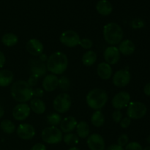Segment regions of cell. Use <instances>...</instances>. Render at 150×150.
Segmentation results:
<instances>
[{
    "mask_svg": "<svg viewBox=\"0 0 150 150\" xmlns=\"http://www.w3.org/2000/svg\"><path fill=\"white\" fill-rule=\"evenodd\" d=\"M10 93L13 99L20 103H26L33 98V89L26 81H17L13 83Z\"/></svg>",
    "mask_w": 150,
    "mask_h": 150,
    "instance_id": "cell-1",
    "label": "cell"
},
{
    "mask_svg": "<svg viewBox=\"0 0 150 150\" xmlns=\"http://www.w3.org/2000/svg\"><path fill=\"white\" fill-rule=\"evenodd\" d=\"M68 67L67 55L61 51L54 52L48 58L46 63L47 70L54 75H62Z\"/></svg>",
    "mask_w": 150,
    "mask_h": 150,
    "instance_id": "cell-2",
    "label": "cell"
},
{
    "mask_svg": "<svg viewBox=\"0 0 150 150\" xmlns=\"http://www.w3.org/2000/svg\"><path fill=\"white\" fill-rule=\"evenodd\" d=\"M86 101L89 108L98 111L105 105L108 101V95L103 89H93L86 95Z\"/></svg>",
    "mask_w": 150,
    "mask_h": 150,
    "instance_id": "cell-3",
    "label": "cell"
},
{
    "mask_svg": "<svg viewBox=\"0 0 150 150\" xmlns=\"http://www.w3.org/2000/svg\"><path fill=\"white\" fill-rule=\"evenodd\" d=\"M103 38L109 45L120 44L123 38V31L117 23L111 22L105 24L103 27Z\"/></svg>",
    "mask_w": 150,
    "mask_h": 150,
    "instance_id": "cell-4",
    "label": "cell"
},
{
    "mask_svg": "<svg viewBox=\"0 0 150 150\" xmlns=\"http://www.w3.org/2000/svg\"><path fill=\"white\" fill-rule=\"evenodd\" d=\"M41 137L48 144H57L62 141V132L56 126H50L42 130Z\"/></svg>",
    "mask_w": 150,
    "mask_h": 150,
    "instance_id": "cell-5",
    "label": "cell"
},
{
    "mask_svg": "<svg viewBox=\"0 0 150 150\" xmlns=\"http://www.w3.org/2000/svg\"><path fill=\"white\" fill-rule=\"evenodd\" d=\"M71 98L67 93H61L58 95L53 102L54 110L61 114H64L68 111L71 107Z\"/></svg>",
    "mask_w": 150,
    "mask_h": 150,
    "instance_id": "cell-6",
    "label": "cell"
},
{
    "mask_svg": "<svg viewBox=\"0 0 150 150\" xmlns=\"http://www.w3.org/2000/svg\"><path fill=\"white\" fill-rule=\"evenodd\" d=\"M147 108L142 102H131L129 103L127 110V115L133 120H139L146 115Z\"/></svg>",
    "mask_w": 150,
    "mask_h": 150,
    "instance_id": "cell-7",
    "label": "cell"
},
{
    "mask_svg": "<svg viewBox=\"0 0 150 150\" xmlns=\"http://www.w3.org/2000/svg\"><path fill=\"white\" fill-rule=\"evenodd\" d=\"M80 40L79 34L73 30H67L62 32L59 38L61 43L68 48H74L79 45Z\"/></svg>",
    "mask_w": 150,
    "mask_h": 150,
    "instance_id": "cell-8",
    "label": "cell"
},
{
    "mask_svg": "<svg viewBox=\"0 0 150 150\" xmlns=\"http://www.w3.org/2000/svg\"><path fill=\"white\" fill-rule=\"evenodd\" d=\"M130 79L131 75L130 72L125 69H122L114 73L113 76V83L117 87H125L130 83Z\"/></svg>",
    "mask_w": 150,
    "mask_h": 150,
    "instance_id": "cell-9",
    "label": "cell"
},
{
    "mask_svg": "<svg viewBox=\"0 0 150 150\" xmlns=\"http://www.w3.org/2000/svg\"><path fill=\"white\" fill-rule=\"evenodd\" d=\"M130 101V95L128 92H120L116 94L112 98L111 105L116 110H121L129 105Z\"/></svg>",
    "mask_w": 150,
    "mask_h": 150,
    "instance_id": "cell-10",
    "label": "cell"
},
{
    "mask_svg": "<svg viewBox=\"0 0 150 150\" xmlns=\"http://www.w3.org/2000/svg\"><path fill=\"white\" fill-rule=\"evenodd\" d=\"M30 107L26 103H19L13 110V117L17 121H23L28 118L30 114Z\"/></svg>",
    "mask_w": 150,
    "mask_h": 150,
    "instance_id": "cell-11",
    "label": "cell"
},
{
    "mask_svg": "<svg viewBox=\"0 0 150 150\" xmlns=\"http://www.w3.org/2000/svg\"><path fill=\"white\" fill-rule=\"evenodd\" d=\"M29 70L31 75L38 78L43 77L47 72L46 64L40 59H32L29 62Z\"/></svg>",
    "mask_w": 150,
    "mask_h": 150,
    "instance_id": "cell-12",
    "label": "cell"
},
{
    "mask_svg": "<svg viewBox=\"0 0 150 150\" xmlns=\"http://www.w3.org/2000/svg\"><path fill=\"white\" fill-rule=\"evenodd\" d=\"M90 150H105V141L102 136L98 133H93L88 136L86 141Z\"/></svg>",
    "mask_w": 150,
    "mask_h": 150,
    "instance_id": "cell-13",
    "label": "cell"
},
{
    "mask_svg": "<svg viewBox=\"0 0 150 150\" xmlns=\"http://www.w3.org/2000/svg\"><path fill=\"white\" fill-rule=\"evenodd\" d=\"M16 133L23 140H30L35 136V129L30 124H21L16 130Z\"/></svg>",
    "mask_w": 150,
    "mask_h": 150,
    "instance_id": "cell-14",
    "label": "cell"
},
{
    "mask_svg": "<svg viewBox=\"0 0 150 150\" xmlns=\"http://www.w3.org/2000/svg\"><path fill=\"white\" fill-rule=\"evenodd\" d=\"M104 59L105 62L110 65L116 64L120 59V53L118 48L116 46H108L104 51Z\"/></svg>",
    "mask_w": 150,
    "mask_h": 150,
    "instance_id": "cell-15",
    "label": "cell"
},
{
    "mask_svg": "<svg viewBox=\"0 0 150 150\" xmlns=\"http://www.w3.org/2000/svg\"><path fill=\"white\" fill-rule=\"evenodd\" d=\"M26 51L32 56L38 57L43 53V44L38 39L32 38L26 42Z\"/></svg>",
    "mask_w": 150,
    "mask_h": 150,
    "instance_id": "cell-16",
    "label": "cell"
},
{
    "mask_svg": "<svg viewBox=\"0 0 150 150\" xmlns=\"http://www.w3.org/2000/svg\"><path fill=\"white\" fill-rule=\"evenodd\" d=\"M59 84V79L56 75L49 74L44 77L42 81V87L46 92H51L57 89Z\"/></svg>",
    "mask_w": 150,
    "mask_h": 150,
    "instance_id": "cell-17",
    "label": "cell"
},
{
    "mask_svg": "<svg viewBox=\"0 0 150 150\" xmlns=\"http://www.w3.org/2000/svg\"><path fill=\"white\" fill-rule=\"evenodd\" d=\"M78 122L76 118L72 116H68L63 120H62L60 123V128L61 131L63 133H69L76 129Z\"/></svg>",
    "mask_w": 150,
    "mask_h": 150,
    "instance_id": "cell-18",
    "label": "cell"
},
{
    "mask_svg": "<svg viewBox=\"0 0 150 150\" xmlns=\"http://www.w3.org/2000/svg\"><path fill=\"white\" fill-rule=\"evenodd\" d=\"M97 73L103 80H108L112 76V68L108 63L101 62L98 65Z\"/></svg>",
    "mask_w": 150,
    "mask_h": 150,
    "instance_id": "cell-19",
    "label": "cell"
},
{
    "mask_svg": "<svg viewBox=\"0 0 150 150\" xmlns=\"http://www.w3.org/2000/svg\"><path fill=\"white\" fill-rule=\"evenodd\" d=\"M120 54L125 56L131 55L136 50V45L130 40H125L121 41L118 47Z\"/></svg>",
    "mask_w": 150,
    "mask_h": 150,
    "instance_id": "cell-20",
    "label": "cell"
},
{
    "mask_svg": "<svg viewBox=\"0 0 150 150\" xmlns=\"http://www.w3.org/2000/svg\"><path fill=\"white\" fill-rule=\"evenodd\" d=\"M96 10L101 16H108L112 12V4L108 0H100L96 4Z\"/></svg>",
    "mask_w": 150,
    "mask_h": 150,
    "instance_id": "cell-21",
    "label": "cell"
},
{
    "mask_svg": "<svg viewBox=\"0 0 150 150\" xmlns=\"http://www.w3.org/2000/svg\"><path fill=\"white\" fill-rule=\"evenodd\" d=\"M30 109L37 114H42L45 112L46 106L43 101L40 98H32L30 102Z\"/></svg>",
    "mask_w": 150,
    "mask_h": 150,
    "instance_id": "cell-22",
    "label": "cell"
},
{
    "mask_svg": "<svg viewBox=\"0 0 150 150\" xmlns=\"http://www.w3.org/2000/svg\"><path fill=\"white\" fill-rule=\"evenodd\" d=\"M14 75L13 72L9 70H0V86L6 87L10 85L13 81Z\"/></svg>",
    "mask_w": 150,
    "mask_h": 150,
    "instance_id": "cell-23",
    "label": "cell"
},
{
    "mask_svg": "<svg viewBox=\"0 0 150 150\" xmlns=\"http://www.w3.org/2000/svg\"><path fill=\"white\" fill-rule=\"evenodd\" d=\"M76 133L79 138L81 139H86L89 136L90 133V129L89 126L86 122L81 121L76 125Z\"/></svg>",
    "mask_w": 150,
    "mask_h": 150,
    "instance_id": "cell-24",
    "label": "cell"
},
{
    "mask_svg": "<svg viewBox=\"0 0 150 150\" xmlns=\"http://www.w3.org/2000/svg\"><path fill=\"white\" fill-rule=\"evenodd\" d=\"M82 63L86 67L92 66L97 61V54L93 51H88L82 57Z\"/></svg>",
    "mask_w": 150,
    "mask_h": 150,
    "instance_id": "cell-25",
    "label": "cell"
},
{
    "mask_svg": "<svg viewBox=\"0 0 150 150\" xmlns=\"http://www.w3.org/2000/svg\"><path fill=\"white\" fill-rule=\"evenodd\" d=\"M1 42L5 46L13 47L18 42V38L13 33H6L1 38Z\"/></svg>",
    "mask_w": 150,
    "mask_h": 150,
    "instance_id": "cell-26",
    "label": "cell"
},
{
    "mask_svg": "<svg viewBox=\"0 0 150 150\" xmlns=\"http://www.w3.org/2000/svg\"><path fill=\"white\" fill-rule=\"evenodd\" d=\"M91 122L96 127H100L103 125L105 122V117L102 111L100 110L95 111L91 117Z\"/></svg>",
    "mask_w": 150,
    "mask_h": 150,
    "instance_id": "cell-27",
    "label": "cell"
},
{
    "mask_svg": "<svg viewBox=\"0 0 150 150\" xmlns=\"http://www.w3.org/2000/svg\"><path fill=\"white\" fill-rule=\"evenodd\" d=\"M0 127L7 134H12L16 131V125L11 120H2L0 123Z\"/></svg>",
    "mask_w": 150,
    "mask_h": 150,
    "instance_id": "cell-28",
    "label": "cell"
},
{
    "mask_svg": "<svg viewBox=\"0 0 150 150\" xmlns=\"http://www.w3.org/2000/svg\"><path fill=\"white\" fill-rule=\"evenodd\" d=\"M63 141L67 145L70 146H75L79 142V138L77 135L74 133H67L63 137Z\"/></svg>",
    "mask_w": 150,
    "mask_h": 150,
    "instance_id": "cell-29",
    "label": "cell"
},
{
    "mask_svg": "<svg viewBox=\"0 0 150 150\" xmlns=\"http://www.w3.org/2000/svg\"><path fill=\"white\" fill-rule=\"evenodd\" d=\"M62 117L61 116L57 113H53V114H49L47 117V122L48 124L51 125V126L58 125L59 124L61 123Z\"/></svg>",
    "mask_w": 150,
    "mask_h": 150,
    "instance_id": "cell-30",
    "label": "cell"
},
{
    "mask_svg": "<svg viewBox=\"0 0 150 150\" xmlns=\"http://www.w3.org/2000/svg\"><path fill=\"white\" fill-rule=\"evenodd\" d=\"M58 86H59L60 89L63 91H67L70 89V81L68 78L66 76H62L59 79V84Z\"/></svg>",
    "mask_w": 150,
    "mask_h": 150,
    "instance_id": "cell-31",
    "label": "cell"
},
{
    "mask_svg": "<svg viewBox=\"0 0 150 150\" xmlns=\"http://www.w3.org/2000/svg\"><path fill=\"white\" fill-rule=\"evenodd\" d=\"M79 45L84 49H90L93 46V42L89 38H82L80 40Z\"/></svg>",
    "mask_w": 150,
    "mask_h": 150,
    "instance_id": "cell-32",
    "label": "cell"
},
{
    "mask_svg": "<svg viewBox=\"0 0 150 150\" xmlns=\"http://www.w3.org/2000/svg\"><path fill=\"white\" fill-rule=\"evenodd\" d=\"M125 150H143V149L140 144L136 142H133L126 145Z\"/></svg>",
    "mask_w": 150,
    "mask_h": 150,
    "instance_id": "cell-33",
    "label": "cell"
},
{
    "mask_svg": "<svg viewBox=\"0 0 150 150\" xmlns=\"http://www.w3.org/2000/svg\"><path fill=\"white\" fill-rule=\"evenodd\" d=\"M128 142L129 138L128 136H127V135L122 134L121 136L118 138V139H117V144H118L119 146L123 147V146H125L126 145L128 144Z\"/></svg>",
    "mask_w": 150,
    "mask_h": 150,
    "instance_id": "cell-34",
    "label": "cell"
},
{
    "mask_svg": "<svg viewBox=\"0 0 150 150\" xmlns=\"http://www.w3.org/2000/svg\"><path fill=\"white\" fill-rule=\"evenodd\" d=\"M112 119L114 122L120 123L122 119V113L120 110H115L112 114Z\"/></svg>",
    "mask_w": 150,
    "mask_h": 150,
    "instance_id": "cell-35",
    "label": "cell"
},
{
    "mask_svg": "<svg viewBox=\"0 0 150 150\" xmlns=\"http://www.w3.org/2000/svg\"><path fill=\"white\" fill-rule=\"evenodd\" d=\"M120 124L122 128L123 129L127 128V127L130 125V124H131V119L129 118L128 117L122 118L121 121H120Z\"/></svg>",
    "mask_w": 150,
    "mask_h": 150,
    "instance_id": "cell-36",
    "label": "cell"
},
{
    "mask_svg": "<svg viewBox=\"0 0 150 150\" xmlns=\"http://www.w3.org/2000/svg\"><path fill=\"white\" fill-rule=\"evenodd\" d=\"M38 79H39V78L38 77L34 76V75H31V76H29V79H28L27 83H29V85L31 86V87H33V86H35V85L38 83Z\"/></svg>",
    "mask_w": 150,
    "mask_h": 150,
    "instance_id": "cell-37",
    "label": "cell"
},
{
    "mask_svg": "<svg viewBox=\"0 0 150 150\" xmlns=\"http://www.w3.org/2000/svg\"><path fill=\"white\" fill-rule=\"evenodd\" d=\"M44 92L40 88H37V89H33V96H35L36 98H40L43 97Z\"/></svg>",
    "mask_w": 150,
    "mask_h": 150,
    "instance_id": "cell-38",
    "label": "cell"
},
{
    "mask_svg": "<svg viewBox=\"0 0 150 150\" xmlns=\"http://www.w3.org/2000/svg\"><path fill=\"white\" fill-rule=\"evenodd\" d=\"M30 150H46V146L41 143H38L34 145Z\"/></svg>",
    "mask_w": 150,
    "mask_h": 150,
    "instance_id": "cell-39",
    "label": "cell"
},
{
    "mask_svg": "<svg viewBox=\"0 0 150 150\" xmlns=\"http://www.w3.org/2000/svg\"><path fill=\"white\" fill-rule=\"evenodd\" d=\"M105 150H125V149L122 146H119L118 144H112L108 146Z\"/></svg>",
    "mask_w": 150,
    "mask_h": 150,
    "instance_id": "cell-40",
    "label": "cell"
},
{
    "mask_svg": "<svg viewBox=\"0 0 150 150\" xmlns=\"http://www.w3.org/2000/svg\"><path fill=\"white\" fill-rule=\"evenodd\" d=\"M5 61H6V59H5V56L4 54L0 51V68L3 67L5 64Z\"/></svg>",
    "mask_w": 150,
    "mask_h": 150,
    "instance_id": "cell-41",
    "label": "cell"
},
{
    "mask_svg": "<svg viewBox=\"0 0 150 150\" xmlns=\"http://www.w3.org/2000/svg\"><path fill=\"white\" fill-rule=\"evenodd\" d=\"M142 25H143V23L139 19H136L133 21V27L134 28H140L141 26H142Z\"/></svg>",
    "mask_w": 150,
    "mask_h": 150,
    "instance_id": "cell-42",
    "label": "cell"
},
{
    "mask_svg": "<svg viewBox=\"0 0 150 150\" xmlns=\"http://www.w3.org/2000/svg\"><path fill=\"white\" fill-rule=\"evenodd\" d=\"M144 92L146 95L150 96V82L145 85L144 88Z\"/></svg>",
    "mask_w": 150,
    "mask_h": 150,
    "instance_id": "cell-43",
    "label": "cell"
},
{
    "mask_svg": "<svg viewBox=\"0 0 150 150\" xmlns=\"http://www.w3.org/2000/svg\"><path fill=\"white\" fill-rule=\"evenodd\" d=\"M40 61H42V62H45L46 60H48V57H47L46 55H45V54L42 53L41 55H40Z\"/></svg>",
    "mask_w": 150,
    "mask_h": 150,
    "instance_id": "cell-44",
    "label": "cell"
},
{
    "mask_svg": "<svg viewBox=\"0 0 150 150\" xmlns=\"http://www.w3.org/2000/svg\"><path fill=\"white\" fill-rule=\"evenodd\" d=\"M4 109H3L2 107L0 106V119H1L3 116H4Z\"/></svg>",
    "mask_w": 150,
    "mask_h": 150,
    "instance_id": "cell-45",
    "label": "cell"
},
{
    "mask_svg": "<svg viewBox=\"0 0 150 150\" xmlns=\"http://www.w3.org/2000/svg\"><path fill=\"white\" fill-rule=\"evenodd\" d=\"M68 150H79V149L76 146H71Z\"/></svg>",
    "mask_w": 150,
    "mask_h": 150,
    "instance_id": "cell-46",
    "label": "cell"
},
{
    "mask_svg": "<svg viewBox=\"0 0 150 150\" xmlns=\"http://www.w3.org/2000/svg\"><path fill=\"white\" fill-rule=\"evenodd\" d=\"M143 150H150V146H146Z\"/></svg>",
    "mask_w": 150,
    "mask_h": 150,
    "instance_id": "cell-47",
    "label": "cell"
},
{
    "mask_svg": "<svg viewBox=\"0 0 150 150\" xmlns=\"http://www.w3.org/2000/svg\"><path fill=\"white\" fill-rule=\"evenodd\" d=\"M147 142L150 144V136H149V137L147 138Z\"/></svg>",
    "mask_w": 150,
    "mask_h": 150,
    "instance_id": "cell-48",
    "label": "cell"
}]
</instances>
